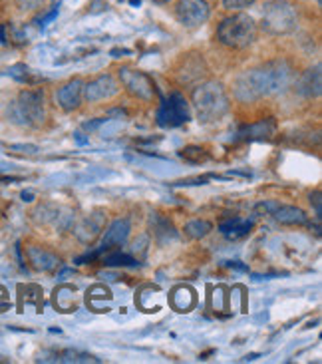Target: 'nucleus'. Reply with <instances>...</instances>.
I'll return each mask as SVG.
<instances>
[{
  "instance_id": "4468645a",
  "label": "nucleus",
  "mask_w": 322,
  "mask_h": 364,
  "mask_svg": "<svg viewBox=\"0 0 322 364\" xmlns=\"http://www.w3.org/2000/svg\"><path fill=\"white\" fill-rule=\"evenodd\" d=\"M151 229H154V237H156L159 243H169V241H176L177 239L176 227L171 225L169 219L159 215V213L151 217Z\"/></svg>"
},
{
  "instance_id": "6e6552de",
  "label": "nucleus",
  "mask_w": 322,
  "mask_h": 364,
  "mask_svg": "<svg viewBox=\"0 0 322 364\" xmlns=\"http://www.w3.org/2000/svg\"><path fill=\"white\" fill-rule=\"evenodd\" d=\"M119 80H122V84L127 88V92H129L132 96H136V98L151 100L154 98V94H156V84H154V80L149 78L147 74H144V72L122 68L119 70Z\"/></svg>"
},
{
  "instance_id": "7ed1b4c3",
  "label": "nucleus",
  "mask_w": 322,
  "mask_h": 364,
  "mask_svg": "<svg viewBox=\"0 0 322 364\" xmlns=\"http://www.w3.org/2000/svg\"><path fill=\"white\" fill-rule=\"evenodd\" d=\"M217 38L229 48L243 50L257 40V24L249 14L243 12L227 16L217 28Z\"/></svg>"
},
{
  "instance_id": "473e14b6",
  "label": "nucleus",
  "mask_w": 322,
  "mask_h": 364,
  "mask_svg": "<svg viewBox=\"0 0 322 364\" xmlns=\"http://www.w3.org/2000/svg\"><path fill=\"white\" fill-rule=\"evenodd\" d=\"M311 203H314V209H316V215H322V207H321V191H314L311 196Z\"/></svg>"
},
{
  "instance_id": "cd10ccee",
  "label": "nucleus",
  "mask_w": 322,
  "mask_h": 364,
  "mask_svg": "<svg viewBox=\"0 0 322 364\" xmlns=\"http://www.w3.org/2000/svg\"><path fill=\"white\" fill-rule=\"evenodd\" d=\"M9 76H12L14 80H18V82H26L30 76V70L28 66H24V64H16V66L9 68Z\"/></svg>"
},
{
  "instance_id": "9b49d317",
  "label": "nucleus",
  "mask_w": 322,
  "mask_h": 364,
  "mask_svg": "<svg viewBox=\"0 0 322 364\" xmlns=\"http://www.w3.org/2000/svg\"><path fill=\"white\" fill-rule=\"evenodd\" d=\"M104 225H106V215L102 211L90 213L76 227V237H78L82 243H92L100 235V231L104 229Z\"/></svg>"
},
{
  "instance_id": "6ab92c4d",
  "label": "nucleus",
  "mask_w": 322,
  "mask_h": 364,
  "mask_svg": "<svg viewBox=\"0 0 322 364\" xmlns=\"http://www.w3.org/2000/svg\"><path fill=\"white\" fill-rule=\"evenodd\" d=\"M171 303L181 313L189 311L191 306H195V293H193V289H189V287H177L176 291H173V295H171Z\"/></svg>"
},
{
  "instance_id": "39448f33",
  "label": "nucleus",
  "mask_w": 322,
  "mask_h": 364,
  "mask_svg": "<svg viewBox=\"0 0 322 364\" xmlns=\"http://www.w3.org/2000/svg\"><path fill=\"white\" fill-rule=\"evenodd\" d=\"M12 122L20 126H38L44 122V94L40 90H24L20 92L18 100L12 104Z\"/></svg>"
},
{
  "instance_id": "9d476101",
  "label": "nucleus",
  "mask_w": 322,
  "mask_h": 364,
  "mask_svg": "<svg viewBox=\"0 0 322 364\" xmlns=\"http://www.w3.org/2000/svg\"><path fill=\"white\" fill-rule=\"evenodd\" d=\"M82 96H84V82L80 78L70 80L68 84H64L56 92V100H58L60 108L66 109V112H72V109L78 108L80 102H82Z\"/></svg>"
},
{
  "instance_id": "58836bf2",
  "label": "nucleus",
  "mask_w": 322,
  "mask_h": 364,
  "mask_svg": "<svg viewBox=\"0 0 322 364\" xmlns=\"http://www.w3.org/2000/svg\"><path fill=\"white\" fill-rule=\"evenodd\" d=\"M76 141H78L80 146H84V144H88V139L84 138L82 134H76Z\"/></svg>"
},
{
  "instance_id": "f8f14e48",
  "label": "nucleus",
  "mask_w": 322,
  "mask_h": 364,
  "mask_svg": "<svg viewBox=\"0 0 322 364\" xmlns=\"http://www.w3.org/2000/svg\"><path fill=\"white\" fill-rule=\"evenodd\" d=\"M129 231H132V227H129L127 219H116L106 231L104 239H102V247L109 249V247L114 245H124L127 241V237H129Z\"/></svg>"
},
{
  "instance_id": "423d86ee",
  "label": "nucleus",
  "mask_w": 322,
  "mask_h": 364,
  "mask_svg": "<svg viewBox=\"0 0 322 364\" xmlns=\"http://www.w3.org/2000/svg\"><path fill=\"white\" fill-rule=\"evenodd\" d=\"M189 119V108L181 94H171L157 109V124L161 128H179Z\"/></svg>"
},
{
  "instance_id": "f704fd0d",
  "label": "nucleus",
  "mask_w": 322,
  "mask_h": 364,
  "mask_svg": "<svg viewBox=\"0 0 322 364\" xmlns=\"http://www.w3.org/2000/svg\"><path fill=\"white\" fill-rule=\"evenodd\" d=\"M56 16H58V9H54V10H52V12H48V14H46L44 18H40V26L44 28V26H46V24H48V22H50V20H54V18H56Z\"/></svg>"
},
{
  "instance_id": "ea45409f",
  "label": "nucleus",
  "mask_w": 322,
  "mask_h": 364,
  "mask_svg": "<svg viewBox=\"0 0 322 364\" xmlns=\"http://www.w3.org/2000/svg\"><path fill=\"white\" fill-rule=\"evenodd\" d=\"M112 54H114L116 58H119V54H129V50H114Z\"/></svg>"
},
{
  "instance_id": "a19ab883",
  "label": "nucleus",
  "mask_w": 322,
  "mask_h": 364,
  "mask_svg": "<svg viewBox=\"0 0 322 364\" xmlns=\"http://www.w3.org/2000/svg\"><path fill=\"white\" fill-rule=\"evenodd\" d=\"M156 2H159V4H167L169 0H156Z\"/></svg>"
},
{
  "instance_id": "7c9ffc66",
  "label": "nucleus",
  "mask_w": 322,
  "mask_h": 364,
  "mask_svg": "<svg viewBox=\"0 0 322 364\" xmlns=\"http://www.w3.org/2000/svg\"><path fill=\"white\" fill-rule=\"evenodd\" d=\"M277 207H279L277 201H264V203H259V205H257V211H263V213L273 215L274 211H277Z\"/></svg>"
},
{
  "instance_id": "4be33fe9",
  "label": "nucleus",
  "mask_w": 322,
  "mask_h": 364,
  "mask_svg": "<svg viewBox=\"0 0 322 364\" xmlns=\"http://www.w3.org/2000/svg\"><path fill=\"white\" fill-rule=\"evenodd\" d=\"M209 231H211V223L203 221V219H193L186 225V235L191 239H201V237L209 235Z\"/></svg>"
},
{
  "instance_id": "dca6fc26",
  "label": "nucleus",
  "mask_w": 322,
  "mask_h": 364,
  "mask_svg": "<svg viewBox=\"0 0 322 364\" xmlns=\"http://www.w3.org/2000/svg\"><path fill=\"white\" fill-rule=\"evenodd\" d=\"M273 215L279 223H284V225H303V223H306V215L299 207L279 205Z\"/></svg>"
},
{
  "instance_id": "f03ea898",
  "label": "nucleus",
  "mask_w": 322,
  "mask_h": 364,
  "mask_svg": "<svg viewBox=\"0 0 322 364\" xmlns=\"http://www.w3.org/2000/svg\"><path fill=\"white\" fill-rule=\"evenodd\" d=\"M193 106H195L197 118L203 124L221 119L229 109V100L221 84L205 82L193 90Z\"/></svg>"
},
{
  "instance_id": "2f4dec72",
  "label": "nucleus",
  "mask_w": 322,
  "mask_h": 364,
  "mask_svg": "<svg viewBox=\"0 0 322 364\" xmlns=\"http://www.w3.org/2000/svg\"><path fill=\"white\" fill-rule=\"evenodd\" d=\"M9 309H10L9 293H6V289H4V287H0V313H4V311H9Z\"/></svg>"
},
{
  "instance_id": "f3484780",
  "label": "nucleus",
  "mask_w": 322,
  "mask_h": 364,
  "mask_svg": "<svg viewBox=\"0 0 322 364\" xmlns=\"http://www.w3.org/2000/svg\"><path fill=\"white\" fill-rule=\"evenodd\" d=\"M274 124L273 119H263L259 124H253V126H247L239 132V138L241 139H269L273 136Z\"/></svg>"
},
{
  "instance_id": "393cba45",
  "label": "nucleus",
  "mask_w": 322,
  "mask_h": 364,
  "mask_svg": "<svg viewBox=\"0 0 322 364\" xmlns=\"http://www.w3.org/2000/svg\"><path fill=\"white\" fill-rule=\"evenodd\" d=\"M72 289L70 287H62V289H58L56 293H54V303H56V306H58L62 313H70V309H72V305H68L70 303H74V296H72Z\"/></svg>"
},
{
  "instance_id": "20e7f679",
  "label": "nucleus",
  "mask_w": 322,
  "mask_h": 364,
  "mask_svg": "<svg viewBox=\"0 0 322 364\" xmlns=\"http://www.w3.org/2000/svg\"><path fill=\"white\" fill-rule=\"evenodd\" d=\"M296 9L289 0H273L263 9V18L261 26L269 34L281 36V34H291L296 30Z\"/></svg>"
},
{
  "instance_id": "0eeeda50",
  "label": "nucleus",
  "mask_w": 322,
  "mask_h": 364,
  "mask_svg": "<svg viewBox=\"0 0 322 364\" xmlns=\"http://www.w3.org/2000/svg\"><path fill=\"white\" fill-rule=\"evenodd\" d=\"M177 20L187 28H197L205 24L211 14L207 0H179L177 2Z\"/></svg>"
},
{
  "instance_id": "c756f323",
  "label": "nucleus",
  "mask_w": 322,
  "mask_h": 364,
  "mask_svg": "<svg viewBox=\"0 0 322 364\" xmlns=\"http://www.w3.org/2000/svg\"><path fill=\"white\" fill-rule=\"evenodd\" d=\"M9 149L10 151H18V154H28V156L38 154V148L30 146V144H12V146H9Z\"/></svg>"
},
{
  "instance_id": "aec40b11",
  "label": "nucleus",
  "mask_w": 322,
  "mask_h": 364,
  "mask_svg": "<svg viewBox=\"0 0 322 364\" xmlns=\"http://www.w3.org/2000/svg\"><path fill=\"white\" fill-rule=\"evenodd\" d=\"M201 74H205V64L201 58H187L183 72H181V82H193V80L201 78Z\"/></svg>"
},
{
  "instance_id": "c85d7f7f",
  "label": "nucleus",
  "mask_w": 322,
  "mask_h": 364,
  "mask_svg": "<svg viewBox=\"0 0 322 364\" xmlns=\"http://www.w3.org/2000/svg\"><path fill=\"white\" fill-rule=\"evenodd\" d=\"M257 0H223V6L227 10H243L249 9Z\"/></svg>"
},
{
  "instance_id": "2eb2a0df",
  "label": "nucleus",
  "mask_w": 322,
  "mask_h": 364,
  "mask_svg": "<svg viewBox=\"0 0 322 364\" xmlns=\"http://www.w3.org/2000/svg\"><path fill=\"white\" fill-rule=\"evenodd\" d=\"M251 229H253V221L251 219H229V221H225V223L219 225V231L227 239H241Z\"/></svg>"
},
{
  "instance_id": "4c0bfd02",
  "label": "nucleus",
  "mask_w": 322,
  "mask_h": 364,
  "mask_svg": "<svg viewBox=\"0 0 322 364\" xmlns=\"http://www.w3.org/2000/svg\"><path fill=\"white\" fill-rule=\"evenodd\" d=\"M22 199H24V201H32V199H34V193H32V191H22Z\"/></svg>"
},
{
  "instance_id": "a211bd4d",
  "label": "nucleus",
  "mask_w": 322,
  "mask_h": 364,
  "mask_svg": "<svg viewBox=\"0 0 322 364\" xmlns=\"http://www.w3.org/2000/svg\"><path fill=\"white\" fill-rule=\"evenodd\" d=\"M322 74H321V66H316L311 72H306L304 74L303 82H301V90H303V94H306L308 98H316V96H321V88H322Z\"/></svg>"
},
{
  "instance_id": "ddd939ff",
  "label": "nucleus",
  "mask_w": 322,
  "mask_h": 364,
  "mask_svg": "<svg viewBox=\"0 0 322 364\" xmlns=\"http://www.w3.org/2000/svg\"><path fill=\"white\" fill-rule=\"evenodd\" d=\"M28 259L32 267L36 269V271H52V269H56L60 263V259L56 255H52L48 251H44L42 247H28Z\"/></svg>"
},
{
  "instance_id": "a878e982",
  "label": "nucleus",
  "mask_w": 322,
  "mask_h": 364,
  "mask_svg": "<svg viewBox=\"0 0 322 364\" xmlns=\"http://www.w3.org/2000/svg\"><path fill=\"white\" fill-rule=\"evenodd\" d=\"M181 156L187 159V161H191V164H201V161H205L207 154L205 149L195 148V146H189L181 151Z\"/></svg>"
},
{
  "instance_id": "b1692460",
  "label": "nucleus",
  "mask_w": 322,
  "mask_h": 364,
  "mask_svg": "<svg viewBox=\"0 0 322 364\" xmlns=\"http://www.w3.org/2000/svg\"><path fill=\"white\" fill-rule=\"evenodd\" d=\"M104 265L106 267H136L139 265L136 259L132 255H126V253H109L107 257H104Z\"/></svg>"
},
{
  "instance_id": "412c9836",
  "label": "nucleus",
  "mask_w": 322,
  "mask_h": 364,
  "mask_svg": "<svg viewBox=\"0 0 322 364\" xmlns=\"http://www.w3.org/2000/svg\"><path fill=\"white\" fill-rule=\"evenodd\" d=\"M54 356L56 358H52V363H100L96 356L78 353V350H64V353H58Z\"/></svg>"
},
{
  "instance_id": "c9c22d12",
  "label": "nucleus",
  "mask_w": 322,
  "mask_h": 364,
  "mask_svg": "<svg viewBox=\"0 0 322 364\" xmlns=\"http://www.w3.org/2000/svg\"><path fill=\"white\" fill-rule=\"evenodd\" d=\"M227 265L231 267V269H237V271H243V273H247V271H249V267L243 265L241 261H229Z\"/></svg>"
},
{
  "instance_id": "1a4fd4ad",
  "label": "nucleus",
  "mask_w": 322,
  "mask_h": 364,
  "mask_svg": "<svg viewBox=\"0 0 322 364\" xmlns=\"http://www.w3.org/2000/svg\"><path fill=\"white\" fill-rule=\"evenodd\" d=\"M117 90V82L114 80V76L109 74H104V76H98L96 80H92L90 84L84 86V96L88 102H100V100H107L112 96H116Z\"/></svg>"
},
{
  "instance_id": "e433bc0d",
  "label": "nucleus",
  "mask_w": 322,
  "mask_h": 364,
  "mask_svg": "<svg viewBox=\"0 0 322 364\" xmlns=\"http://www.w3.org/2000/svg\"><path fill=\"white\" fill-rule=\"evenodd\" d=\"M72 275H74V269H64V271H60L58 279L60 281H64L66 277H72Z\"/></svg>"
},
{
  "instance_id": "5701e85b",
  "label": "nucleus",
  "mask_w": 322,
  "mask_h": 364,
  "mask_svg": "<svg viewBox=\"0 0 322 364\" xmlns=\"http://www.w3.org/2000/svg\"><path fill=\"white\" fill-rule=\"evenodd\" d=\"M60 205H52V203H44V205H40L36 211H34V215L38 219L40 223H56V217H58Z\"/></svg>"
},
{
  "instance_id": "72a5a7b5",
  "label": "nucleus",
  "mask_w": 322,
  "mask_h": 364,
  "mask_svg": "<svg viewBox=\"0 0 322 364\" xmlns=\"http://www.w3.org/2000/svg\"><path fill=\"white\" fill-rule=\"evenodd\" d=\"M107 122H109V119H106V118L94 119V122H88V124H84V129H90V132H92V129H96V128H100V126L107 124Z\"/></svg>"
},
{
  "instance_id": "f257e3e1",
  "label": "nucleus",
  "mask_w": 322,
  "mask_h": 364,
  "mask_svg": "<svg viewBox=\"0 0 322 364\" xmlns=\"http://www.w3.org/2000/svg\"><path fill=\"white\" fill-rule=\"evenodd\" d=\"M293 70L284 62H269L261 68L247 70L235 80V96L241 102H254L263 96H273L291 86Z\"/></svg>"
},
{
  "instance_id": "bb28decb",
  "label": "nucleus",
  "mask_w": 322,
  "mask_h": 364,
  "mask_svg": "<svg viewBox=\"0 0 322 364\" xmlns=\"http://www.w3.org/2000/svg\"><path fill=\"white\" fill-rule=\"evenodd\" d=\"M147 245H149V237L147 235H139L134 241V245H132V251L136 253L137 259H144L147 253Z\"/></svg>"
}]
</instances>
